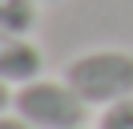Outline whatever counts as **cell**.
Returning <instances> with one entry per match:
<instances>
[{
	"mask_svg": "<svg viewBox=\"0 0 133 129\" xmlns=\"http://www.w3.org/2000/svg\"><path fill=\"white\" fill-rule=\"evenodd\" d=\"M65 81L81 93V101L105 105L125 101L133 97V53L129 48H89V53H77L73 61L65 64Z\"/></svg>",
	"mask_w": 133,
	"mask_h": 129,
	"instance_id": "6da1fadb",
	"label": "cell"
},
{
	"mask_svg": "<svg viewBox=\"0 0 133 129\" xmlns=\"http://www.w3.org/2000/svg\"><path fill=\"white\" fill-rule=\"evenodd\" d=\"M12 113H20L24 121H32L36 129H81L89 105L81 101V93H77L65 77L61 81L36 77V81H28V85L16 89Z\"/></svg>",
	"mask_w": 133,
	"mask_h": 129,
	"instance_id": "7a4b0ae2",
	"label": "cell"
},
{
	"mask_svg": "<svg viewBox=\"0 0 133 129\" xmlns=\"http://www.w3.org/2000/svg\"><path fill=\"white\" fill-rule=\"evenodd\" d=\"M41 69H44V53L24 32H4L0 28V81L20 89V85L41 77Z\"/></svg>",
	"mask_w": 133,
	"mask_h": 129,
	"instance_id": "3957f363",
	"label": "cell"
},
{
	"mask_svg": "<svg viewBox=\"0 0 133 129\" xmlns=\"http://www.w3.org/2000/svg\"><path fill=\"white\" fill-rule=\"evenodd\" d=\"M0 28L28 36L36 28V0H0Z\"/></svg>",
	"mask_w": 133,
	"mask_h": 129,
	"instance_id": "277c9868",
	"label": "cell"
},
{
	"mask_svg": "<svg viewBox=\"0 0 133 129\" xmlns=\"http://www.w3.org/2000/svg\"><path fill=\"white\" fill-rule=\"evenodd\" d=\"M97 129H133V97L105 105L97 117Z\"/></svg>",
	"mask_w": 133,
	"mask_h": 129,
	"instance_id": "5b68a950",
	"label": "cell"
},
{
	"mask_svg": "<svg viewBox=\"0 0 133 129\" xmlns=\"http://www.w3.org/2000/svg\"><path fill=\"white\" fill-rule=\"evenodd\" d=\"M0 129H36V125L24 121L20 113H4V117H0Z\"/></svg>",
	"mask_w": 133,
	"mask_h": 129,
	"instance_id": "8992f818",
	"label": "cell"
},
{
	"mask_svg": "<svg viewBox=\"0 0 133 129\" xmlns=\"http://www.w3.org/2000/svg\"><path fill=\"white\" fill-rule=\"evenodd\" d=\"M12 97H16V89H12L8 81H0V117H4V113L12 109Z\"/></svg>",
	"mask_w": 133,
	"mask_h": 129,
	"instance_id": "52a82bcc",
	"label": "cell"
},
{
	"mask_svg": "<svg viewBox=\"0 0 133 129\" xmlns=\"http://www.w3.org/2000/svg\"><path fill=\"white\" fill-rule=\"evenodd\" d=\"M36 4H61V0H36Z\"/></svg>",
	"mask_w": 133,
	"mask_h": 129,
	"instance_id": "ba28073f",
	"label": "cell"
},
{
	"mask_svg": "<svg viewBox=\"0 0 133 129\" xmlns=\"http://www.w3.org/2000/svg\"><path fill=\"white\" fill-rule=\"evenodd\" d=\"M81 129H85V125H81Z\"/></svg>",
	"mask_w": 133,
	"mask_h": 129,
	"instance_id": "9c48e42d",
	"label": "cell"
}]
</instances>
